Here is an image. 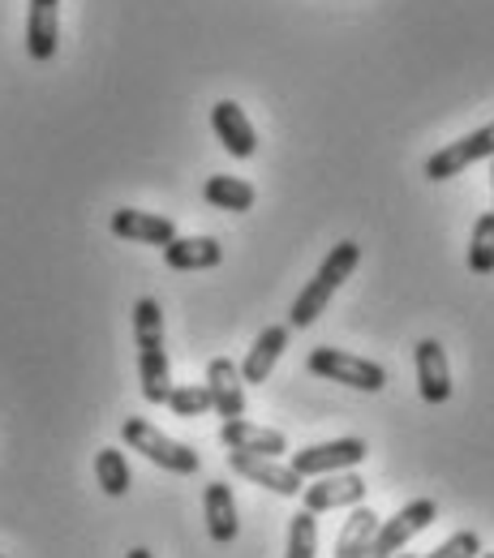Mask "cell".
<instances>
[{
	"instance_id": "1",
	"label": "cell",
	"mask_w": 494,
	"mask_h": 558,
	"mask_svg": "<svg viewBox=\"0 0 494 558\" xmlns=\"http://www.w3.org/2000/svg\"><path fill=\"white\" fill-rule=\"evenodd\" d=\"M134 340H138V378L146 404H164L172 391V369L164 349V310L155 296L134 301Z\"/></svg>"
},
{
	"instance_id": "2",
	"label": "cell",
	"mask_w": 494,
	"mask_h": 558,
	"mask_svg": "<svg viewBox=\"0 0 494 558\" xmlns=\"http://www.w3.org/2000/svg\"><path fill=\"white\" fill-rule=\"evenodd\" d=\"M357 263H361V245H357V241H340V245H332V254L323 258L318 276L297 292V301H292V310H288V327H310V323L332 305L336 288L357 271Z\"/></svg>"
},
{
	"instance_id": "3",
	"label": "cell",
	"mask_w": 494,
	"mask_h": 558,
	"mask_svg": "<svg viewBox=\"0 0 494 558\" xmlns=\"http://www.w3.org/2000/svg\"><path fill=\"white\" fill-rule=\"evenodd\" d=\"M121 438H125V447H130V451L146 456V460H150V464H159L164 473L194 477V473L203 469V460H198V451H194V447H185V442H177V438L159 434L150 421H142V417H125Z\"/></svg>"
},
{
	"instance_id": "4",
	"label": "cell",
	"mask_w": 494,
	"mask_h": 558,
	"mask_svg": "<svg viewBox=\"0 0 494 558\" xmlns=\"http://www.w3.org/2000/svg\"><path fill=\"white\" fill-rule=\"evenodd\" d=\"M438 520V502L434 498H413L409 507H400L391 520H378V533H374V542L361 550L357 558H391L400 555L422 529H430Z\"/></svg>"
},
{
	"instance_id": "5",
	"label": "cell",
	"mask_w": 494,
	"mask_h": 558,
	"mask_svg": "<svg viewBox=\"0 0 494 558\" xmlns=\"http://www.w3.org/2000/svg\"><path fill=\"white\" fill-rule=\"evenodd\" d=\"M305 365H310V374H318L327 383L357 387V391H383L387 387V369L378 361H365V356H353L345 349H314Z\"/></svg>"
},
{
	"instance_id": "6",
	"label": "cell",
	"mask_w": 494,
	"mask_h": 558,
	"mask_svg": "<svg viewBox=\"0 0 494 558\" xmlns=\"http://www.w3.org/2000/svg\"><path fill=\"white\" fill-rule=\"evenodd\" d=\"M370 447L361 438H332V442H314L305 451H292L288 469L297 477H327V473H345V469H357L365 464Z\"/></svg>"
},
{
	"instance_id": "7",
	"label": "cell",
	"mask_w": 494,
	"mask_h": 558,
	"mask_svg": "<svg viewBox=\"0 0 494 558\" xmlns=\"http://www.w3.org/2000/svg\"><path fill=\"white\" fill-rule=\"evenodd\" d=\"M478 159H494V121L491 125H482V130H473V134H465L460 142H447L443 150H434L430 159H425V177L430 181H451V177H460L469 163H478Z\"/></svg>"
},
{
	"instance_id": "8",
	"label": "cell",
	"mask_w": 494,
	"mask_h": 558,
	"mask_svg": "<svg viewBox=\"0 0 494 558\" xmlns=\"http://www.w3.org/2000/svg\"><path fill=\"white\" fill-rule=\"evenodd\" d=\"M228 469L254 486L284 494V498H297L305 489V477H297L288 464H276V456H250V451H228Z\"/></svg>"
},
{
	"instance_id": "9",
	"label": "cell",
	"mask_w": 494,
	"mask_h": 558,
	"mask_svg": "<svg viewBox=\"0 0 494 558\" xmlns=\"http://www.w3.org/2000/svg\"><path fill=\"white\" fill-rule=\"evenodd\" d=\"M61 44V0H26V52L31 61H52Z\"/></svg>"
},
{
	"instance_id": "10",
	"label": "cell",
	"mask_w": 494,
	"mask_h": 558,
	"mask_svg": "<svg viewBox=\"0 0 494 558\" xmlns=\"http://www.w3.org/2000/svg\"><path fill=\"white\" fill-rule=\"evenodd\" d=\"M361 498H365V482L357 477V469L327 473V477H318L314 486L301 489V502H305V511H314V515L336 511V507H357Z\"/></svg>"
},
{
	"instance_id": "11",
	"label": "cell",
	"mask_w": 494,
	"mask_h": 558,
	"mask_svg": "<svg viewBox=\"0 0 494 558\" xmlns=\"http://www.w3.org/2000/svg\"><path fill=\"white\" fill-rule=\"evenodd\" d=\"M212 130H215V138H219V146H224L232 159H250V155L258 150V134H254L245 108L232 104V99H219L212 108Z\"/></svg>"
},
{
	"instance_id": "12",
	"label": "cell",
	"mask_w": 494,
	"mask_h": 558,
	"mask_svg": "<svg viewBox=\"0 0 494 558\" xmlns=\"http://www.w3.org/2000/svg\"><path fill=\"white\" fill-rule=\"evenodd\" d=\"M207 391H212V409L224 421L245 417V383H241L237 361L215 356L212 365H207Z\"/></svg>"
},
{
	"instance_id": "13",
	"label": "cell",
	"mask_w": 494,
	"mask_h": 558,
	"mask_svg": "<svg viewBox=\"0 0 494 558\" xmlns=\"http://www.w3.org/2000/svg\"><path fill=\"white\" fill-rule=\"evenodd\" d=\"M112 236L121 241H138V245H168L177 236V223L168 215H150V210H134V207H121L112 210Z\"/></svg>"
},
{
	"instance_id": "14",
	"label": "cell",
	"mask_w": 494,
	"mask_h": 558,
	"mask_svg": "<svg viewBox=\"0 0 494 558\" xmlns=\"http://www.w3.org/2000/svg\"><path fill=\"white\" fill-rule=\"evenodd\" d=\"M219 442L228 451H250V456H284L288 451V438L280 429H267V425H254L245 417H232L219 425Z\"/></svg>"
},
{
	"instance_id": "15",
	"label": "cell",
	"mask_w": 494,
	"mask_h": 558,
	"mask_svg": "<svg viewBox=\"0 0 494 558\" xmlns=\"http://www.w3.org/2000/svg\"><path fill=\"white\" fill-rule=\"evenodd\" d=\"M418 387H422L425 404H447L451 400V369H447V352L438 340H422L418 344Z\"/></svg>"
},
{
	"instance_id": "16",
	"label": "cell",
	"mask_w": 494,
	"mask_h": 558,
	"mask_svg": "<svg viewBox=\"0 0 494 558\" xmlns=\"http://www.w3.org/2000/svg\"><path fill=\"white\" fill-rule=\"evenodd\" d=\"M164 263L172 271H212L224 263V245L215 236H172L164 245Z\"/></svg>"
},
{
	"instance_id": "17",
	"label": "cell",
	"mask_w": 494,
	"mask_h": 558,
	"mask_svg": "<svg viewBox=\"0 0 494 558\" xmlns=\"http://www.w3.org/2000/svg\"><path fill=\"white\" fill-rule=\"evenodd\" d=\"M284 349H288V327H263V336L254 340V349L245 352V361L237 365V369H241V383L263 387V383L272 378L276 361L284 356Z\"/></svg>"
},
{
	"instance_id": "18",
	"label": "cell",
	"mask_w": 494,
	"mask_h": 558,
	"mask_svg": "<svg viewBox=\"0 0 494 558\" xmlns=\"http://www.w3.org/2000/svg\"><path fill=\"white\" fill-rule=\"evenodd\" d=\"M203 515H207V533H212V542H219V546L237 542L241 520H237V498H232L228 482H212V486L203 489Z\"/></svg>"
},
{
	"instance_id": "19",
	"label": "cell",
	"mask_w": 494,
	"mask_h": 558,
	"mask_svg": "<svg viewBox=\"0 0 494 558\" xmlns=\"http://www.w3.org/2000/svg\"><path fill=\"white\" fill-rule=\"evenodd\" d=\"M203 198H207L215 210H232V215H241V210H250L254 203H258V194H254L250 181H241V177H224V172L207 177Z\"/></svg>"
},
{
	"instance_id": "20",
	"label": "cell",
	"mask_w": 494,
	"mask_h": 558,
	"mask_svg": "<svg viewBox=\"0 0 494 558\" xmlns=\"http://www.w3.org/2000/svg\"><path fill=\"white\" fill-rule=\"evenodd\" d=\"M374 533H378V515L357 502L353 515L345 520V529H340V537H336V558H357L374 542Z\"/></svg>"
},
{
	"instance_id": "21",
	"label": "cell",
	"mask_w": 494,
	"mask_h": 558,
	"mask_svg": "<svg viewBox=\"0 0 494 558\" xmlns=\"http://www.w3.org/2000/svg\"><path fill=\"white\" fill-rule=\"evenodd\" d=\"M469 271L473 276H494V210L478 215L473 236H469Z\"/></svg>"
},
{
	"instance_id": "22",
	"label": "cell",
	"mask_w": 494,
	"mask_h": 558,
	"mask_svg": "<svg viewBox=\"0 0 494 558\" xmlns=\"http://www.w3.org/2000/svg\"><path fill=\"white\" fill-rule=\"evenodd\" d=\"M95 477H99V489H104V494L121 498V494L130 489V464H125V456H121L117 447H104V451L95 456Z\"/></svg>"
},
{
	"instance_id": "23",
	"label": "cell",
	"mask_w": 494,
	"mask_h": 558,
	"mask_svg": "<svg viewBox=\"0 0 494 558\" xmlns=\"http://www.w3.org/2000/svg\"><path fill=\"white\" fill-rule=\"evenodd\" d=\"M177 417H203V413H212V391H207V383H172V391H168V400H164Z\"/></svg>"
},
{
	"instance_id": "24",
	"label": "cell",
	"mask_w": 494,
	"mask_h": 558,
	"mask_svg": "<svg viewBox=\"0 0 494 558\" xmlns=\"http://www.w3.org/2000/svg\"><path fill=\"white\" fill-rule=\"evenodd\" d=\"M318 555V520L314 511H297L288 520V555L284 558H314Z\"/></svg>"
},
{
	"instance_id": "25",
	"label": "cell",
	"mask_w": 494,
	"mask_h": 558,
	"mask_svg": "<svg viewBox=\"0 0 494 558\" xmlns=\"http://www.w3.org/2000/svg\"><path fill=\"white\" fill-rule=\"evenodd\" d=\"M482 555V537L469 529V533H456V537H447L434 555H425V558H478Z\"/></svg>"
},
{
	"instance_id": "26",
	"label": "cell",
	"mask_w": 494,
	"mask_h": 558,
	"mask_svg": "<svg viewBox=\"0 0 494 558\" xmlns=\"http://www.w3.org/2000/svg\"><path fill=\"white\" fill-rule=\"evenodd\" d=\"M125 558H155V555H150L146 546H134V550H130V555H125Z\"/></svg>"
},
{
	"instance_id": "27",
	"label": "cell",
	"mask_w": 494,
	"mask_h": 558,
	"mask_svg": "<svg viewBox=\"0 0 494 558\" xmlns=\"http://www.w3.org/2000/svg\"><path fill=\"white\" fill-rule=\"evenodd\" d=\"M391 558H418V555H391Z\"/></svg>"
},
{
	"instance_id": "28",
	"label": "cell",
	"mask_w": 494,
	"mask_h": 558,
	"mask_svg": "<svg viewBox=\"0 0 494 558\" xmlns=\"http://www.w3.org/2000/svg\"><path fill=\"white\" fill-rule=\"evenodd\" d=\"M478 558H494V555H486V550H482V555H478Z\"/></svg>"
},
{
	"instance_id": "29",
	"label": "cell",
	"mask_w": 494,
	"mask_h": 558,
	"mask_svg": "<svg viewBox=\"0 0 494 558\" xmlns=\"http://www.w3.org/2000/svg\"><path fill=\"white\" fill-rule=\"evenodd\" d=\"M491 181H494V168H491Z\"/></svg>"
}]
</instances>
